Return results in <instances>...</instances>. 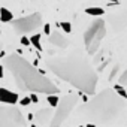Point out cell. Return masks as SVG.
<instances>
[{
    "mask_svg": "<svg viewBox=\"0 0 127 127\" xmlns=\"http://www.w3.org/2000/svg\"><path fill=\"white\" fill-rule=\"evenodd\" d=\"M29 97H30V100H32L33 103H37V102H39V97H37L36 94H32V96H29Z\"/></svg>",
    "mask_w": 127,
    "mask_h": 127,
    "instance_id": "7402d4cb",
    "label": "cell"
},
{
    "mask_svg": "<svg viewBox=\"0 0 127 127\" xmlns=\"http://www.w3.org/2000/svg\"><path fill=\"white\" fill-rule=\"evenodd\" d=\"M20 103H21L23 106H27L29 103H32V100H30V97H29V96H26L24 99H21V100H20Z\"/></svg>",
    "mask_w": 127,
    "mask_h": 127,
    "instance_id": "ffe728a7",
    "label": "cell"
},
{
    "mask_svg": "<svg viewBox=\"0 0 127 127\" xmlns=\"http://www.w3.org/2000/svg\"><path fill=\"white\" fill-rule=\"evenodd\" d=\"M0 127H26L24 115L18 108L0 106Z\"/></svg>",
    "mask_w": 127,
    "mask_h": 127,
    "instance_id": "8992f818",
    "label": "cell"
},
{
    "mask_svg": "<svg viewBox=\"0 0 127 127\" xmlns=\"http://www.w3.org/2000/svg\"><path fill=\"white\" fill-rule=\"evenodd\" d=\"M114 90H115V93H117L120 97H123V99H127V91L123 88V85H120V84H118V85H115V87H114Z\"/></svg>",
    "mask_w": 127,
    "mask_h": 127,
    "instance_id": "9a60e30c",
    "label": "cell"
},
{
    "mask_svg": "<svg viewBox=\"0 0 127 127\" xmlns=\"http://www.w3.org/2000/svg\"><path fill=\"white\" fill-rule=\"evenodd\" d=\"M46 67L60 79L69 82L85 94H94L97 85V73L88 63L78 55L49 57Z\"/></svg>",
    "mask_w": 127,
    "mask_h": 127,
    "instance_id": "6da1fadb",
    "label": "cell"
},
{
    "mask_svg": "<svg viewBox=\"0 0 127 127\" xmlns=\"http://www.w3.org/2000/svg\"><path fill=\"white\" fill-rule=\"evenodd\" d=\"M76 103H78V96H75V94H67L63 97L58 102L57 111L49 121V127H61V124L66 121V118L69 117L72 109L76 106Z\"/></svg>",
    "mask_w": 127,
    "mask_h": 127,
    "instance_id": "5b68a950",
    "label": "cell"
},
{
    "mask_svg": "<svg viewBox=\"0 0 127 127\" xmlns=\"http://www.w3.org/2000/svg\"><path fill=\"white\" fill-rule=\"evenodd\" d=\"M46 102L49 103V106H52V108H57V105H58L60 99H58V96H54V94H51V96H48V97H46Z\"/></svg>",
    "mask_w": 127,
    "mask_h": 127,
    "instance_id": "5bb4252c",
    "label": "cell"
},
{
    "mask_svg": "<svg viewBox=\"0 0 127 127\" xmlns=\"http://www.w3.org/2000/svg\"><path fill=\"white\" fill-rule=\"evenodd\" d=\"M118 69H120V66H118V64H117V66H115V67L112 69V73L109 75V81H112V79H114V76H115V75L118 73Z\"/></svg>",
    "mask_w": 127,
    "mask_h": 127,
    "instance_id": "d6986e66",
    "label": "cell"
},
{
    "mask_svg": "<svg viewBox=\"0 0 127 127\" xmlns=\"http://www.w3.org/2000/svg\"><path fill=\"white\" fill-rule=\"evenodd\" d=\"M0 78H3V67L0 66Z\"/></svg>",
    "mask_w": 127,
    "mask_h": 127,
    "instance_id": "603a6c76",
    "label": "cell"
},
{
    "mask_svg": "<svg viewBox=\"0 0 127 127\" xmlns=\"http://www.w3.org/2000/svg\"><path fill=\"white\" fill-rule=\"evenodd\" d=\"M48 40H49L51 45L58 46V48H66V46L69 45V40H67L64 36H61V33H60L58 30L51 32V34L48 36Z\"/></svg>",
    "mask_w": 127,
    "mask_h": 127,
    "instance_id": "ba28073f",
    "label": "cell"
},
{
    "mask_svg": "<svg viewBox=\"0 0 127 127\" xmlns=\"http://www.w3.org/2000/svg\"><path fill=\"white\" fill-rule=\"evenodd\" d=\"M42 24V15L39 12H34V14H30L27 17H21L18 20H15L12 23L14 26V30L18 33V34H27V33H32L34 30H37Z\"/></svg>",
    "mask_w": 127,
    "mask_h": 127,
    "instance_id": "52a82bcc",
    "label": "cell"
},
{
    "mask_svg": "<svg viewBox=\"0 0 127 127\" xmlns=\"http://www.w3.org/2000/svg\"><path fill=\"white\" fill-rule=\"evenodd\" d=\"M0 102L6 105H15L18 102V94L6 88H0Z\"/></svg>",
    "mask_w": 127,
    "mask_h": 127,
    "instance_id": "9c48e42d",
    "label": "cell"
},
{
    "mask_svg": "<svg viewBox=\"0 0 127 127\" xmlns=\"http://www.w3.org/2000/svg\"><path fill=\"white\" fill-rule=\"evenodd\" d=\"M85 127H96V124H87Z\"/></svg>",
    "mask_w": 127,
    "mask_h": 127,
    "instance_id": "cb8c5ba5",
    "label": "cell"
},
{
    "mask_svg": "<svg viewBox=\"0 0 127 127\" xmlns=\"http://www.w3.org/2000/svg\"><path fill=\"white\" fill-rule=\"evenodd\" d=\"M0 33H2V27H0Z\"/></svg>",
    "mask_w": 127,
    "mask_h": 127,
    "instance_id": "4316f807",
    "label": "cell"
},
{
    "mask_svg": "<svg viewBox=\"0 0 127 127\" xmlns=\"http://www.w3.org/2000/svg\"><path fill=\"white\" fill-rule=\"evenodd\" d=\"M85 14L93 15V17H100V15H103L105 12H103L102 8H87V9H85Z\"/></svg>",
    "mask_w": 127,
    "mask_h": 127,
    "instance_id": "7c38bea8",
    "label": "cell"
},
{
    "mask_svg": "<svg viewBox=\"0 0 127 127\" xmlns=\"http://www.w3.org/2000/svg\"><path fill=\"white\" fill-rule=\"evenodd\" d=\"M20 42H21L23 46H29V45H30V39L26 37V36H21V40H20Z\"/></svg>",
    "mask_w": 127,
    "mask_h": 127,
    "instance_id": "ac0fdd59",
    "label": "cell"
},
{
    "mask_svg": "<svg viewBox=\"0 0 127 127\" xmlns=\"http://www.w3.org/2000/svg\"><path fill=\"white\" fill-rule=\"evenodd\" d=\"M109 2H117V0H109Z\"/></svg>",
    "mask_w": 127,
    "mask_h": 127,
    "instance_id": "484cf974",
    "label": "cell"
},
{
    "mask_svg": "<svg viewBox=\"0 0 127 127\" xmlns=\"http://www.w3.org/2000/svg\"><path fill=\"white\" fill-rule=\"evenodd\" d=\"M30 45H33L37 49H42V43H40V36L39 34H33L30 37Z\"/></svg>",
    "mask_w": 127,
    "mask_h": 127,
    "instance_id": "4fadbf2b",
    "label": "cell"
},
{
    "mask_svg": "<svg viewBox=\"0 0 127 127\" xmlns=\"http://www.w3.org/2000/svg\"><path fill=\"white\" fill-rule=\"evenodd\" d=\"M82 111L88 120L97 124H112L117 123L126 114V102L120 97L114 88H105L97 96H94Z\"/></svg>",
    "mask_w": 127,
    "mask_h": 127,
    "instance_id": "3957f363",
    "label": "cell"
},
{
    "mask_svg": "<svg viewBox=\"0 0 127 127\" xmlns=\"http://www.w3.org/2000/svg\"><path fill=\"white\" fill-rule=\"evenodd\" d=\"M79 127H84V126H79Z\"/></svg>",
    "mask_w": 127,
    "mask_h": 127,
    "instance_id": "83f0119b",
    "label": "cell"
},
{
    "mask_svg": "<svg viewBox=\"0 0 127 127\" xmlns=\"http://www.w3.org/2000/svg\"><path fill=\"white\" fill-rule=\"evenodd\" d=\"M43 32H45V34H48V36L51 34V27H49V24H45V26H43Z\"/></svg>",
    "mask_w": 127,
    "mask_h": 127,
    "instance_id": "44dd1931",
    "label": "cell"
},
{
    "mask_svg": "<svg viewBox=\"0 0 127 127\" xmlns=\"http://www.w3.org/2000/svg\"><path fill=\"white\" fill-rule=\"evenodd\" d=\"M106 34V27H105V21L100 20V18H96L90 23L88 29L85 30L84 33V43H85V48H87V52L90 55H94L97 54L99 48H100V43L103 40Z\"/></svg>",
    "mask_w": 127,
    "mask_h": 127,
    "instance_id": "277c9868",
    "label": "cell"
},
{
    "mask_svg": "<svg viewBox=\"0 0 127 127\" xmlns=\"http://www.w3.org/2000/svg\"><path fill=\"white\" fill-rule=\"evenodd\" d=\"M14 20V14L6 9V8H0V23H9Z\"/></svg>",
    "mask_w": 127,
    "mask_h": 127,
    "instance_id": "8fae6325",
    "label": "cell"
},
{
    "mask_svg": "<svg viewBox=\"0 0 127 127\" xmlns=\"http://www.w3.org/2000/svg\"><path fill=\"white\" fill-rule=\"evenodd\" d=\"M120 84L121 85H124V84H127V69L120 75Z\"/></svg>",
    "mask_w": 127,
    "mask_h": 127,
    "instance_id": "e0dca14e",
    "label": "cell"
},
{
    "mask_svg": "<svg viewBox=\"0 0 127 127\" xmlns=\"http://www.w3.org/2000/svg\"><path fill=\"white\" fill-rule=\"evenodd\" d=\"M2 46H3V45H2V42H0V52H2Z\"/></svg>",
    "mask_w": 127,
    "mask_h": 127,
    "instance_id": "d4e9b609",
    "label": "cell"
},
{
    "mask_svg": "<svg viewBox=\"0 0 127 127\" xmlns=\"http://www.w3.org/2000/svg\"><path fill=\"white\" fill-rule=\"evenodd\" d=\"M34 118L37 121V124L40 126H45L51 118H52V111L49 108H43V109H39L36 114H34Z\"/></svg>",
    "mask_w": 127,
    "mask_h": 127,
    "instance_id": "30bf717a",
    "label": "cell"
},
{
    "mask_svg": "<svg viewBox=\"0 0 127 127\" xmlns=\"http://www.w3.org/2000/svg\"><path fill=\"white\" fill-rule=\"evenodd\" d=\"M61 30L64 32V33H70V32H72V26H70V23H67V21L61 23Z\"/></svg>",
    "mask_w": 127,
    "mask_h": 127,
    "instance_id": "2e32d148",
    "label": "cell"
},
{
    "mask_svg": "<svg viewBox=\"0 0 127 127\" xmlns=\"http://www.w3.org/2000/svg\"><path fill=\"white\" fill-rule=\"evenodd\" d=\"M5 66L8 67V70L14 76L17 85L23 91H30L34 94L42 93V94H48V96L58 93V87L20 54L12 52V54L6 55Z\"/></svg>",
    "mask_w": 127,
    "mask_h": 127,
    "instance_id": "7a4b0ae2",
    "label": "cell"
}]
</instances>
